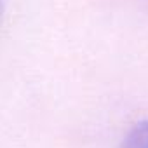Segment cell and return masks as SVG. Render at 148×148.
Segmentation results:
<instances>
[{"mask_svg": "<svg viewBox=\"0 0 148 148\" xmlns=\"http://www.w3.org/2000/svg\"><path fill=\"white\" fill-rule=\"evenodd\" d=\"M122 148H148V120L136 124L125 136Z\"/></svg>", "mask_w": 148, "mask_h": 148, "instance_id": "cell-1", "label": "cell"}, {"mask_svg": "<svg viewBox=\"0 0 148 148\" xmlns=\"http://www.w3.org/2000/svg\"><path fill=\"white\" fill-rule=\"evenodd\" d=\"M0 14H2V0H0Z\"/></svg>", "mask_w": 148, "mask_h": 148, "instance_id": "cell-2", "label": "cell"}]
</instances>
